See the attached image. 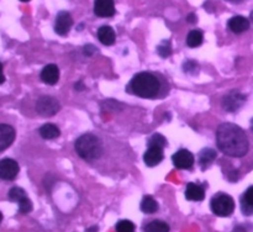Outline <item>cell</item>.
Masks as SVG:
<instances>
[{
    "label": "cell",
    "instance_id": "1",
    "mask_svg": "<svg viewBox=\"0 0 253 232\" xmlns=\"http://www.w3.org/2000/svg\"><path fill=\"white\" fill-rule=\"evenodd\" d=\"M216 142L220 150L231 157H242L249 151V138L240 126L222 123L216 131Z\"/></svg>",
    "mask_w": 253,
    "mask_h": 232
},
{
    "label": "cell",
    "instance_id": "2",
    "mask_svg": "<svg viewBox=\"0 0 253 232\" xmlns=\"http://www.w3.org/2000/svg\"><path fill=\"white\" fill-rule=\"evenodd\" d=\"M130 89L135 95L141 98H155L160 91V81L153 74L142 72L136 74L130 83Z\"/></svg>",
    "mask_w": 253,
    "mask_h": 232
},
{
    "label": "cell",
    "instance_id": "3",
    "mask_svg": "<svg viewBox=\"0 0 253 232\" xmlns=\"http://www.w3.org/2000/svg\"><path fill=\"white\" fill-rule=\"evenodd\" d=\"M76 151L83 159L95 160L103 155V143L96 136L85 133L76 141Z\"/></svg>",
    "mask_w": 253,
    "mask_h": 232
},
{
    "label": "cell",
    "instance_id": "4",
    "mask_svg": "<svg viewBox=\"0 0 253 232\" xmlns=\"http://www.w3.org/2000/svg\"><path fill=\"white\" fill-rule=\"evenodd\" d=\"M210 207L217 216H230L235 210V201L230 195L219 193L211 199Z\"/></svg>",
    "mask_w": 253,
    "mask_h": 232
},
{
    "label": "cell",
    "instance_id": "5",
    "mask_svg": "<svg viewBox=\"0 0 253 232\" xmlns=\"http://www.w3.org/2000/svg\"><path fill=\"white\" fill-rule=\"evenodd\" d=\"M9 199L19 204V210L21 214H29L32 210V202L27 196L26 192L22 188L14 187L9 192Z\"/></svg>",
    "mask_w": 253,
    "mask_h": 232
},
{
    "label": "cell",
    "instance_id": "6",
    "mask_svg": "<svg viewBox=\"0 0 253 232\" xmlns=\"http://www.w3.org/2000/svg\"><path fill=\"white\" fill-rule=\"evenodd\" d=\"M36 110L42 116H53L59 111V103L53 96H41L36 103Z\"/></svg>",
    "mask_w": 253,
    "mask_h": 232
},
{
    "label": "cell",
    "instance_id": "7",
    "mask_svg": "<svg viewBox=\"0 0 253 232\" xmlns=\"http://www.w3.org/2000/svg\"><path fill=\"white\" fill-rule=\"evenodd\" d=\"M19 164L11 158H4L0 160V179L12 180L19 174Z\"/></svg>",
    "mask_w": 253,
    "mask_h": 232
},
{
    "label": "cell",
    "instance_id": "8",
    "mask_svg": "<svg viewBox=\"0 0 253 232\" xmlns=\"http://www.w3.org/2000/svg\"><path fill=\"white\" fill-rule=\"evenodd\" d=\"M245 101H246V96L244 94L240 93V91L232 90L227 95H225L224 100H222V106L227 111H236L244 105Z\"/></svg>",
    "mask_w": 253,
    "mask_h": 232
},
{
    "label": "cell",
    "instance_id": "9",
    "mask_svg": "<svg viewBox=\"0 0 253 232\" xmlns=\"http://www.w3.org/2000/svg\"><path fill=\"white\" fill-rule=\"evenodd\" d=\"M73 25V19L71 14L67 11H61L57 14L56 24H54V31L61 36H66Z\"/></svg>",
    "mask_w": 253,
    "mask_h": 232
},
{
    "label": "cell",
    "instance_id": "10",
    "mask_svg": "<svg viewBox=\"0 0 253 232\" xmlns=\"http://www.w3.org/2000/svg\"><path fill=\"white\" fill-rule=\"evenodd\" d=\"M173 163L179 169H190L194 164V155L187 150H179L172 157Z\"/></svg>",
    "mask_w": 253,
    "mask_h": 232
},
{
    "label": "cell",
    "instance_id": "11",
    "mask_svg": "<svg viewBox=\"0 0 253 232\" xmlns=\"http://www.w3.org/2000/svg\"><path fill=\"white\" fill-rule=\"evenodd\" d=\"M94 12L99 17H111L115 15V2L114 0H95Z\"/></svg>",
    "mask_w": 253,
    "mask_h": 232
},
{
    "label": "cell",
    "instance_id": "12",
    "mask_svg": "<svg viewBox=\"0 0 253 232\" xmlns=\"http://www.w3.org/2000/svg\"><path fill=\"white\" fill-rule=\"evenodd\" d=\"M143 160L148 167H155L160 164L163 160V148L157 147V146H148V150L143 155Z\"/></svg>",
    "mask_w": 253,
    "mask_h": 232
},
{
    "label": "cell",
    "instance_id": "13",
    "mask_svg": "<svg viewBox=\"0 0 253 232\" xmlns=\"http://www.w3.org/2000/svg\"><path fill=\"white\" fill-rule=\"evenodd\" d=\"M15 140V130L12 126L1 123L0 125V152L6 150Z\"/></svg>",
    "mask_w": 253,
    "mask_h": 232
},
{
    "label": "cell",
    "instance_id": "14",
    "mask_svg": "<svg viewBox=\"0 0 253 232\" xmlns=\"http://www.w3.org/2000/svg\"><path fill=\"white\" fill-rule=\"evenodd\" d=\"M41 79L48 85H54L59 79V69L56 64H48L41 72Z\"/></svg>",
    "mask_w": 253,
    "mask_h": 232
},
{
    "label": "cell",
    "instance_id": "15",
    "mask_svg": "<svg viewBox=\"0 0 253 232\" xmlns=\"http://www.w3.org/2000/svg\"><path fill=\"white\" fill-rule=\"evenodd\" d=\"M185 197L190 201H202L205 197V190L197 183H189L185 189Z\"/></svg>",
    "mask_w": 253,
    "mask_h": 232
},
{
    "label": "cell",
    "instance_id": "16",
    "mask_svg": "<svg viewBox=\"0 0 253 232\" xmlns=\"http://www.w3.org/2000/svg\"><path fill=\"white\" fill-rule=\"evenodd\" d=\"M250 27V20L244 16H234L229 20V29L235 34H242Z\"/></svg>",
    "mask_w": 253,
    "mask_h": 232
},
{
    "label": "cell",
    "instance_id": "17",
    "mask_svg": "<svg viewBox=\"0 0 253 232\" xmlns=\"http://www.w3.org/2000/svg\"><path fill=\"white\" fill-rule=\"evenodd\" d=\"M98 39L105 46H111V44L115 43L116 35L114 31L113 27L110 26H101L98 30Z\"/></svg>",
    "mask_w": 253,
    "mask_h": 232
},
{
    "label": "cell",
    "instance_id": "18",
    "mask_svg": "<svg viewBox=\"0 0 253 232\" xmlns=\"http://www.w3.org/2000/svg\"><path fill=\"white\" fill-rule=\"evenodd\" d=\"M242 212L246 215L253 214V185L245 192L241 199Z\"/></svg>",
    "mask_w": 253,
    "mask_h": 232
},
{
    "label": "cell",
    "instance_id": "19",
    "mask_svg": "<svg viewBox=\"0 0 253 232\" xmlns=\"http://www.w3.org/2000/svg\"><path fill=\"white\" fill-rule=\"evenodd\" d=\"M40 135L44 140H54V138L58 137L61 135V131L53 123H44L43 126H41L40 128Z\"/></svg>",
    "mask_w": 253,
    "mask_h": 232
},
{
    "label": "cell",
    "instance_id": "20",
    "mask_svg": "<svg viewBox=\"0 0 253 232\" xmlns=\"http://www.w3.org/2000/svg\"><path fill=\"white\" fill-rule=\"evenodd\" d=\"M216 158V151L212 148H204L202 152L199 153V164L202 168H208Z\"/></svg>",
    "mask_w": 253,
    "mask_h": 232
},
{
    "label": "cell",
    "instance_id": "21",
    "mask_svg": "<svg viewBox=\"0 0 253 232\" xmlns=\"http://www.w3.org/2000/svg\"><path fill=\"white\" fill-rule=\"evenodd\" d=\"M141 210L145 214H155L158 210V202L152 196H145L141 201Z\"/></svg>",
    "mask_w": 253,
    "mask_h": 232
},
{
    "label": "cell",
    "instance_id": "22",
    "mask_svg": "<svg viewBox=\"0 0 253 232\" xmlns=\"http://www.w3.org/2000/svg\"><path fill=\"white\" fill-rule=\"evenodd\" d=\"M203 39H204L203 32L200 30H193L188 35L187 44L189 47H192V48H195V47H199L203 43Z\"/></svg>",
    "mask_w": 253,
    "mask_h": 232
},
{
    "label": "cell",
    "instance_id": "23",
    "mask_svg": "<svg viewBox=\"0 0 253 232\" xmlns=\"http://www.w3.org/2000/svg\"><path fill=\"white\" fill-rule=\"evenodd\" d=\"M145 232H169V226L166 222L156 220L147 224V226L145 227Z\"/></svg>",
    "mask_w": 253,
    "mask_h": 232
},
{
    "label": "cell",
    "instance_id": "24",
    "mask_svg": "<svg viewBox=\"0 0 253 232\" xmlns=\"http://www.w3.org/2000/svg\"><path fill=\"white\" fill-rule=\"evenodd\" d=\"M116 231L118 232H135V225L128 220H121L116 225Z\"/></svg>",
    "mask_w": 253,
    "mask_h": 232
},
{
    "label": "cell",
    "instance_id": "25",
    "mask_svg": "<svg viewBox=\"0 0 253 232\" xmlns=\"http://www.w3.org/2000/svg\"><path fill=\"white\" fill-rule=\"evenodd\" d=\"M157 52L158 54H160L161 57H163V58H166V57H169L170 53H172V47H170V42L169 41H163L162 43L158 46L157 48Z\"/></svg>",
    "mask_w": 253,
    "mask_h": 232
},
{
    "label": "cell",
    "instance_id": "26",
    "mask_svg": "<svg viewBox=\"0 0 253 232\" xmlns=\"http://www.w3.org/2000/svg\"><path fill=\"white\" fill-rule=\"evenodd\" d=\"M166 145H167V141H166V138L163 137L162 135H160V133H155V135L150 138V141H148V146H157V147L165 148Z\"/></svg>",
    "mask_w": 253,
    "mask_h": 232
},
{
    "label": "cell",
    "instance_id": "27",
    "mask_svg": "<svg viewBox=\"0 0 253 232\" xmlns=\"http://www.w3.org/2000/svg\"><path fill=\"white\" fill-rule=\"evenodd\" d=\"M184 71L188 73H195L198 72V64L194 61H187L184 63Z\"/></svg>",
    "mask_w": 253,
    "mask_h": 232
},
{
    "label": "cell",
    "instance_id": "28",
    "mask_svg": "<svg viewBox=\"0 0 253 232\" xmlns=\"http://www.w3.org/2000/svg\"><path fill=\"white\" fill-rule=\"evenodd\" d=\"M84 54L85 56H91V54H94L96 52V48L93 46V44H88V46H84Z\"/></svg>",
    "mask_w": 253,
    "mask_h": 232
},
{
    "label": "cell",
    "instance_id": "29",
    "mask_svg": "<svg viewBox=\"0 0 253 232\" xmlns=\"http://www.w3.org/2000/svg\"><path fill=\"white\" fill-rule=\"evenodd\" d=\"M5 81V77H4V73H2V66L1 63H0V84H2Z\"/></svg>",
    "mask_w": 253,
    "mask_h": 232
},
{
    "label": "cell",
    "instance_id": "30",
    "mask_svg": "<svg viewBox=\"0 0 253 232\" xmlns=\"http://www.w3.org/2000/svg\"><path fill=\"white\" fill-rule=\"evenodd\" d=\"M187 20L190 22V24H193V22H195V20H197V17H195L194 14H190L189 16L187 17Z\"/></svg>",
    "mask_w": 253,
    "mask_h": 232
},
{
    "label": "cell",
    "instance_id": "31",
    "mask_svg": "<svg viewBox=\"0 0 253 232\" xmlns=\"http://www.w3.org/2000/svg\"><path fill=\"white\" fill-rule=\"evenodd\" d=\"M96 231H98V227L96 226H93L90 230H86V232H96Z\"/></svg>",
    "mask_w": 253,
    "mask_h": 232
},
{
    "label": "cell",
    "instance_id": "32",
    "mask_svg": "<svg viewBox=\"0 0 253 232\" xmlns=\"http://www.w3.org/2000/svg\"><path fill=\"white\" fill-rule=\"evenodd\" d=\"M76 88H77V90H78V88H84L83 84H82V81H79V83L76 84Z\"/></svg>",
    "mask_w": 253,
    "mask_h": 232
},
{
    "label": "cell",
    "instance_id": "33",
    "mask_svg": "<svg viewBox=\"0 0 253 232\" xmlns=\"http://www.w3.org/2000/svg\"><path fill=\"white\" fill-rule=\"evenodd\" d=\"M230 1H232V2H240V1H242V0H230Z\"/></svg>",
    "mask_w": 253,
    "mask_h": 232
},
{
    "label": "cell",
    "instance_id": "34",
    "mask_svg": "<svg viewBox=\"0 0 253 232\" xmlns=\"http://www.w3.org/2000/svg\"><path fill=\"white\" fill-rule=\"evenodd\" d=\"M1 221H2V214L0 212V222H1Z\"/></svg>",
    "mask_w": 253,
    "mask_h": 232
},
{
    "label": "cell",
    "instance_id": "35",
    "mask_svg": "<svg viewBox=\"0 0 253 232\" xmlns=\"http://www.w3.org/2000/svg\"><path fill=\"white\" fill-rule=\"evenodd\" d=\"M251 21H252V24H253V11L251 12Z\"/></svg>",
    "mask_w": 253,
    "mask_h": 232
},
{
    "label": "cell",
    "instance_id": "36",
    "mask_svg": "<svg viewBox=\"0 0 253 232\" xmlns=\"http://www.w3.org/2000/svg\"><path fill=\"white\" fill-rule=\"evenodd\" d=\"M21 1H24V2H25V1H30V0H21Z\"/></svg>",
    "mask_w": 253,
    "mask_h": 232
}]
</instances>
